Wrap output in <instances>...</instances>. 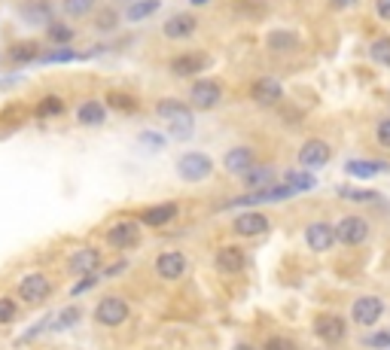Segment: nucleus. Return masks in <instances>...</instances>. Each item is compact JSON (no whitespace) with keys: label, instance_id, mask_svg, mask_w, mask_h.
I'll list each match as a JSON object with an SVG mask.
<instances>
[{"label":"nucleus","instance_id":"1","mask_svg":"<svg viewBox=\"0 0 390 350\" xmlns=\"http://www.w3.org/2000/svg\"><path fill=\"white\" fill-rule=\"evenodd\" d=\"M95 320L101 326H122L128 320V302L125 299H116V295H107V299L98 302Z\"/></svg>","mask_w":390,"mask_h":350},{"label":"nucleus","instance_id":"2","mask_svg":"<svg viewBox=\"0 0 390 350\" xmlns=\"http://www.w3.org/2000/svg\"><path fill=\"white\" fill-rule=\"evenodd\" d=\"M290 195H296L293 192V186H269V189H254V192H247V195H241V198H235L232 201V208H254V204H269V201H284V198Z\"/></svg>","mask_w":390,"mask_h":350},{"label":"nucleus","instance_id":"3","mask_svg":"<svg viewBox=\"0 0 390 350\" xmlns=\"http://www.w3.org/2000/svg\"><path fill=\"white\" fill-rule=\"evenodd\" d=\"M211 171H213V162L204 156V152H186V156L177 162V174L183 180H189V183L204 180Z\"/></svg>","mask_w":390,"mask_h":350},{"label":"nucleus","instance_id":"4","mask_svg":"<svg viewBox=\"0 0 390 350\" xmlns=\"http://www.w3.org/2000/svg\"><path fill=\"white\" fill-rule=\"evenodd\" d=\"M104 238H107V243H110L113 250H128V247H134V243L141 241V225H137L134 219H122V223L110 225V232H107Z\"/></svg>","mask_w":390,"mask_h":350},{"label":"nucleus","instance_id":"5","mask_svg":"<svg viewBox=\"0 0 390 350\" xmlns=\"http://www.w3.org/2000/svg\"><path fill=\"white\" fill-rule=\"evenodd\" d=\"M381 314H384V302H381L378 295H363V299H357L354 308H351V317L360 326H375Z\"/></svg>","mask_w":390,"mask_h":350},{"label":"nucleus","instance_id":"6","mask_svg":"<svg viewBox=\"0 0 390 350\" xmlns=\"http://www.w3.org/2000/svg\"><path fill=\"white\" fill-rule=\"evenodd\" d=\"M366 234H369V223H366L363 217H345L339 225H335V238H339L342 243H348V247L363 243Z\"/></svg>","mask_w":390,"mask_h":350},{"label":"nucleus","instance_id":"7","mask_svg":"<svg viewBox=\"0 0 390 350\" xmlns=\"http://www.w3.org/2000/svg\"><path fill=\"white\" fill-rule=\"evenodd\" d=\"M49 293H52V284L43 277V274H28L25 280L19 284V295L25 299L28 304H40L49 299Z\"/></svg>","mask_w":390,"mask_h":350},{"label":"nucleus","instance_id":"8","mask_svg":"<svg viewBox=\"0 0 390 350\" xmlns=\"http://www.w3.org/2000/svg\"><path fill=\"white\" fill-rule=\"evenodd\" d=\"M335 241H339L335 238V225H330V223H311L305 228V243H308L314 253H326Z\"/></svg>","mask_w":390,"mask_h":350},{"label":"nucleus","instance_id":"9","mask_svg":"<svg viewBox=\"0 0 390 350\" xmlns=\"http://www.w3.org/2000/svg\"><path fill=\"white\" fill-rule=\"evenodd\" d=\"M220 82H213V80H202V82H195L193 89H189V101H193V107H198V110H211V107H217L220 104Z\"/></svg>","mask_w":390,"mask_h":350},{"label":"nucleus","instance_id":"10","mask_svg":"<svg viewBox=\"0 0 390 350\" xmlns=\"http://www.w3.org/2000/svg\"><path fill=\"white\" fill-rule=\"evenodd\" d=\"M314 332L320 341H330V344H339L345 338V320L339 314H320L314 320Z\"/></svg>","mask_w":390,"mask_h":350},{"label":"nucleus","instance_id":"11","mask_svg":"<svg viewBox=\"0 0 390 350\" xmlns=\"http://www.w3.org/2000/svg\"><path fill=\"white\" fill-rule=\"evenodd\" d=\"M235 232L241 234V238H256V234H265L269 232V217L259 210H247L241 213L238 219H235Z\"/></svg>","mask_w":390,"mask_h":350},{"label":"nucleus","instance_id":"12","mask_svg":"<svg viewBox=\"0 0 390 350\" xmlns=\"http://www.w3.org/2000/svg\"><path fill=\"white\" fill-rule=\"evenodd\" d=\"M330 147H326L323 140H308L305 147L299 149V162L302 167H308V171H317V167H323L326 162H330Z\"/></svg>","mask_w":390,"mask_h":350},{"label":"nucleus","instance_id":"13","mask_svg":"<svg viewBox=\"0 0 390 350\" xmlns=\"http://www.w3.org/2000/svg\"><path fill=\"white\" fill-rule=\"evenodd\" d=\"M250 95H254V101H256V104L272 107V104H278L281 98H284V86H281L278 80H272V76H265V80H256V82H254Z\"/></svg>","mask_w":390,"mask_h":350},{"label":"nucleus","instance_id":"14","mask_svg":"<svg viewBox=\"0 0 390 350\" xmlns=\"http://www.w3.org/2000/svg\"><path fill=\"white\" fill-rule=\"evenodd\" d=\"M156 271H159V277H165V280H177V277H183V271H186V256L162 253L156 259Z\"/></svg>","mask_w":390,"mask_h":350},{"label":"nucleus","instance_id":"15","mask_svg":"<svg viewBox=\"0 0 390 350\" xmlns=\"http://www.w3.org/2000/svg\"><path fill=\"white\" fill-rule=\"evenodd\" d=\"M165 37L168 40H186L189 34L195 30V15H189V12H180V15H171V19L165 21Z\"/></svg>","mask_w":390,"mask_h":350},{"label":"nucleus","instance_id":"16","mask_svg":"<svg viewBox=\"0 0 390 350\" xmlns=\"http://www.w3.org/2000/svg\"><path fill=\"white\" fill-rule=\"evenodd\" d=\"M174 217H177V204H174V201H165V204H156V208H147V210H143V213H141V223L159 228V225L171 223Z\"/></svg>","mask_w":390,"mask_h":350},{"label":"nucleus","instance_id":"17","mask_svg":"<svg viewBox=\"0 0 390 350\" xmlns=\"http://www.w3.org/2000/svg\"><path fill=\"white\" fill-rule=\"evenodd\" d=\"M101 265V253L95 247H86V250H76L71 256V271L73 274H95V268Z\"/></svg>","mask_w":390,"mask_h":350},{"label":"nucleus","instance_id":"18","mask_svg":"<svg viewBox=\"0 0 390 350\" xmlns=\"http://www.w3.org/2000/svg\"><path fill=\"white\" fill-rule=\"evenodd\" d=\"M226 167H229L232 174H247L250 167H256V156H254V149H247V147L229 149V152H226Z\"/></svg>","mask_w":390,"mask_h":350},{"label":"nucleus","instance_id":"19","mask_svg":"<svg viewBox=\"0 0 390 350\" xmlns=\"http://www.w3.org/2000/svg\"><path fill=\"white\" fill-rule=\"evenodd\" d=\"M244 250H238V247H223L217 253V268L223 271V274H238L241 268H244Z\"/></svg>","mask_w":390,"mask_h":350},{"label":"nucleus","instance_id":"20","mask_svg":"<svg viewBox=\"0 0 390 350\" xmlns=\"http://www.w3.org/2000/svg\"><path fill=\"white\" fill-rule=\"evenodd\" d=\"M345 171L357 180H369V177H378V174L387 171V162H366V158H354V162L345 165Z\"/></svg>","mask_w":390,"mask_h":350},{"label":"nucleus","instance_id":"21","mask_svg":"<svg viewBox=\"0 0 390 350\" xmlns=\"http://www.w3.org/2000/svg\"><path fill=\"white\" fill-rule=\"evenodd\" d=\"M21 15H25L28 25H49L52 10H49L46 0H28V3L21 6Z\"/></svg>","mask_w":390,"mask_h":350},{"label":"nucleus","instance_id":"22","mask_svg":"<svg viewBox=\"0 0 390 350\" xmlns=\"http://www.w3.org/2000/svg\"><path fill=\"white\" fill-rule=\"evenodd\" d=\"M204 67H208V58L204 55H180L171 61V71L177 76H193L198 71H204Z\"/></svg>","mask_w":390,"mask_h":350},{"label":"nucleus","instance_id":"23","mask_svg":"<svg viewBox=\"0 0 390 350\" xmlns=\"http://www.w3.org/2000/svg\"><path fill=\"white\" fill-rule=\"evenodd\" d=\"M76 119H80L82 125H101L107 119V110H104V104H98V101H86L76 110Z\"/></svg>","mask_w":390,"mask_h":350},{"label":"nucleus","instance_id":"24","mask_svg":"<svg viewBox=\"0 0 390 350\" xmlns=\"http://www.w3.org/2000/svg\"><path fill=\"white\" fill-rule=\"evenodd\" d=\"M156 113H159L162 119L174 122V119H180V116H189V107L183 104V101H174V98H165V101L156 104Z\"/></svg>","mask_w":390,"mask_h":350},{"label":"nucleus","instance_id":"25","mask_svg":"<svg viewBox=\"0 0 390 350\" xmlns=\"http://www.w3.org/2000/svg\"><path fill=\"white\" fill-rule=\"evenodd\" d=\"M244 183L254 189H269L274 183V171L272 167H250V171L244 174Z\"/></svg>","mask_w":390,"mask_h":350},{"label":"nucleus","instance_id":"26","mask_svg":"<svg viewBox=\"0 0 390 350\" xmlns=\"http://www.w3.org/2000/svg\"><path fill=\"white\" fill-rule=\"evenodd\" d=\"M37 55H40L37 43H15L10 49V61H12V64H30V61H37Z\"/></svg>","mask_w":390,"mask_h":350},{"label":"nucleus","instance_id":"27","mask_svg":"<svg viewBox=\"0 0 390 350\" xmlns=\"http://www.w3.org/2000/svg\"><path fill=\"white\" fill-rule=\"evenodd\" d=\"M159 10V0H137V3L128 6V15L125 19L128 21H143V19H150L152 12Z\"/></svg>","mask_w":390,"mask_h":350},{"label":"nucleus","instance_id":"28","mask_svg":"<svg viewBox=\"0 0 390 350\" xmlns=\"http://www.w3.org/2000/svg\"><path fill=\"white\" fill-rule=\"evenodd\" d=\"M64 113V101L55 95H49V98H43L40 107H37V116H43V119H52V116H61Z\"/></svg>","mask_w":390,"mask_h":350},{"label":"nucleus","instance_id":"29","mask_svg":"<svg viewBox=\"0 0 390 350\" xmlns=\"http://www.w3.org/2000/svg\"><path fill=\"white\" fill-rule=\"evenodd\" d=\"M107 104H110L113 110H119V113H134V110H137V98H132V95H122V91H110Z\"/></svg>","mask_w":390,"mask_h":350},{"label":"nucleus","instance_id":"30","mask_svg":"<svg viewBox=\"0 0 390 350\" xmlns=\"http://www.w3.org/2000/svg\"><path fill=\"white\" fill-rule=\"evenodd\" d=\"M284 183H287V186H293V192H311V189L317 186L311 174H287Z\"/></svg>","mask_w":390,"mask_h":350},{"label":"nucleus","instance_id":"31","mask_svg":"<svg viewBox=\"0 0 390 350\" xmlns=\"http://www.w3.org/2000/svg\"><path fill=\"white\" fill-rule=\"evenodd\" d=\"M64 12L73 15V19H82V15H89L91 10H95V0H64Z\"/></svg>","mask_w":390,"mask_h":350},{"label":"nucleus","instance_id":"32","mask_svg":"<svg viewBox=\"0 0 390 350\" xmlns=\"http://www.w3.org/2000/svg\"><path fill=\"white\" fill-rule=\"evenodd\" d=\"M369 55L378 61V64H387L390 67V37H378L375 43H372Z\"/></svg>","mask_w":390,"mask_h":350},{"label":"nucleus","instance_id":"33","mask_svg":"<svg viewBox=\"0 0 390 350\" xmlns=\"http://www.w3.org/2000/svg\"><path fill=\"white\" fill-rule=\"evenodd\" d=\"M269 46H272L274 52H278V49H296L299 43H296V34H287V30H274V34L269 37Z\"/></svg>","mask_w":390,"mask_h":350},{"label":"nucleus","instance_id":"34","mask_svg":"<svg viewBox=\"0 0 390 350\" xmlns=\"http://www.w3.org/2000/svg\"><path fill=\"white\" fill-rule=\"evenodd\" d=\"M339 195L348 198V201H378L375 192H363V189H348V186H339Z\"/></svg>","mask_w":390,"mask_h":350},{"label":"nucleus","instance_id":"35","mask_svg":"<svg viewBox=\"0 0 390 350\" xmlns=\"http://www.w3.org/2000/svg\"><path fill=\"white\" fill-rule=\"evenodd\" d=\"M71 37H73V30L67 28V25H49V40L52 43L64 46V43H71Z\"/></svg>","mask_w":390,"mask_h":350},{"label":"nucleus","instance_id":"36","mask_svg":"<svg viewBox=\"0 0 390 350\" xmlns=\"http://www.w3.org/2000/svg\"><path fill=\"white\" fill-rule=\"evenodd\" d=\"M73 58H80L76 52H71V49H55V52H49L43 61H49V64H58V61H73Z\"/></svg>","mask_w":390,"mask_h":350},{"label":"nucleus","instance_id":"37","mask_svg":"<svg viewBox=\"0 0 390 350\" xmlns=\"http://www.w3.org/2000/svg\"><path fill=\"white\" fill-rule=\"evenodd\" d=\"M12 317H15V302L12 299H0V326L10 323Z\"/></svg>","mask_w":390,"mask_h":350},{"label":"nucleus","instance_id":"38","mask_svg":"<svg viewBox=\"0 0 390 350\" xmlns=\"http://www.w3.org/2000/svg\"><path fill=\"white\" fill-rule=\"evenodd\" d=\"M76 320H80V311H76V308H67L64 314L55 320V326H58V329H67V326H73Z\"/></svg>","mask_w":390,"mask_h":350},{"label":"nucleus","instance_id":"39","mask_svg":"<svg viewBox=\"0 0 390 350\" xmlns=\"http://www.w3.org/2000/svg\"><path fill=\"white\" fill-rule=\"evenodd\" d=\"M95 284H98V274H82V277H80V284L73 286V295L86 293V289H91V286H95Z\"/></svg>","mask_w":390,"mask_h":350},{"label":"nucleus","instance_id":"40","mask_svg":"<svg viewBox=\"0 0 390 350\" xmlns=\"http://www.w3.org/2000/svg\"><path fill=\"white\" fill-rule=\"evenodd\" d=\"M265 350H296V344L290 338H269L265 341Z\"/></svg>","mask_w":390,"mask_h":350},{"label":"nucleus","instance_id":"41","mask_svg":"<svg viewBox=\"0 0 390 350\" xmlns=\"http://www.w3.org/2000/svg\"><path fill=\"white\" fill-rule=\"evenodd\" d=\"M375 137H378V143H381V147H387V149H390V119H384V122H381V125H378V131H375Z\"/></svg>","mask_w":390,"mask_h":350},{"label":"nucleus","instance_id":"42","mask_svg":"<svg viewBox=\"0 0 390 350\" xmlns=\"http://www.w3.org/2000/svg\"><path fill=\"white\" fill-rule=\"evenodd\" d=\"M387 344H390V332L369 335V347H387Z\"/></svg>","mask_w":390,"mask_h":350},{"label":"nucleus","instance_id":"43","mask_svg":"<svg viewBox=\"0 0 390 350\" xmlns=\"http://www.w3.org/2000/svg\"><path fill=\"white\" fill-rule=\"evenodd\" d=\"M141 140L147 143V147H162L165 137H162V134H152V131H143V134H141Z\"/></svg>","mask_w":390,"mask_h":350},{"label":"nucleus","instance_id":"44","mask_svg":"<svg viewBox=\"0 0 390 350\" xmlns=\"http://www.w3.org/2000/svg\"><path fill=\"white\" fill-rule=\"evenodd\" d=\"M113 25H116V12H110V10L101 12V19H98V28L107 30V28H113Z\"/></svg>","mask_w":390,"mask_h":350},{"label":"nucleus","instance_id":"45","mask_svg":"<svg viewBox=\"0 0 390 350\" xmlns=\"http://www.w3.org/2000/svg\"><path fill=\"white\" fill-rule=\"evenodd\" d=\"M375 12H378L384 21H390V0H378V3H375Z\"/></svg>","mask_w":390,"mask_h":350},{"label":"nucleus","instance_id":"46","mask_svg":"<svg viewBox=\"0 0 390 350\" xmlns=\"http://www.w3.org/2000/svg\"><path fill=\"white\" fill-rule=\"evenodd\" d=\"M354 3H357V0H333L335 10H345V6H354Z\"/></svg>","mask_w":390,"mask_h":350},{"label":"nucleus","instance_id":"47","mask_svg":"<svg viewBox=\"0 0 390 350\" xmlns=\"http://www.w3.org/2000/svg\"><path fill=\"white\" fill-rule=\"evenodd\" d=\"M235 350H254V347H250V344H238V347H235Z\"/></svg>","mask_w":390,"mask_h":350},{"label":"nucleus","instance_id":"48","mask_svg":"<svg viewBox=\"0 0 390 350\" xmlns=\"http://www.w3.org/2000/svg\"><path fill=\"white\" fill-rule=\"evenodd\" d=\"M193 3H195V6H202V3H208V0H193Z\"/></svg>","mask_w":390,"mask_h":350}]
</instances>
